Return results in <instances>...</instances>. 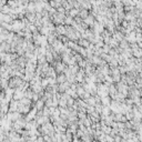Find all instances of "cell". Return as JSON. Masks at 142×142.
<instances>
[{
    "label": "cell",
    "mask_w": 142,
    "mask_h": 142,
    "mask_svg": "<svg viewBox=\"0 0 142 142\" xmlns=\"http://www.w3.org/2000/svg\"><path fill=\"white\" fill-rule=\"evenodd\" d=\"M42 106H43V102L42 101H38V102H37V108H38V109H41Z\"/></svg>",
    "instance_id": "obj_1"
},
{
    "label": "cell",
    "mask_w": 142,
    "mask_h": 142,
    "mask_svg": "<svg viewBox=\"0 0 142 142\" xmlns=\"http://www.w3.org/2000/svg\"><path fill=\"white\" fill-rule=\"evenodd\" d=\"M58 81H59V82H61V81L63 82V81H64V77H63V76H62V77L60 76V77H59V80H58Z\"/></svg>",
    "instance_id": "obj_2"
}]
</instances>
